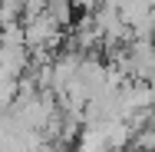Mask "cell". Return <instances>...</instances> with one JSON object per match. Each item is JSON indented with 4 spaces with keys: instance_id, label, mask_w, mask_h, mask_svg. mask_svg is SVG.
Here are the masks:
<instances>
[{
    "instance_id": "7a4b0ae2",
    "label": "cell",
    "mask_w": 155,
    "mask_h": 152,
    "mask_svg": "<svg viewBox=\"0 0 155 152\" xmlns=\"http://www.w3.org/2000/svg\"><path fill=\"white\" fill-rule=\"evenodd\" d=\"M132 152H155V129L152 126H142V129H135L132 132Z\"/></svg>"
},
{
    "instance_id": "6da1fadb",
    "label": "cell",
    "mask_w": 155,
    "mask_h": 152,
    "mask_svg": "<svg viewBox=\"0 0 155 152\" xmlns=\"http://www.w3.org/2000/svg\"><path fill=\"white\" fill-rule=\"evenodd\" d=\"M0 69L13 79H20L30 69V46L27 43H0Z\"/></svg>"
}]
</instances>
